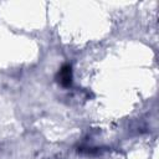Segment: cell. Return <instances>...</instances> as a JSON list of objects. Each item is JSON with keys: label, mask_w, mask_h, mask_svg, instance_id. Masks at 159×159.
<instances>
[{"label": "cell", "mask_w": 159, "mask_h": 159, "mask_svg": "<svg viewBox=\"0 0 159 159\" xmlns=\"http://www.w3.org/2000/svg\"><path fill=\"white\" fill-rule=\"evenodd\" d=\"M60 81L63 86H70L71 84V67L70 66H65L61 72H60Z\"/></svg>", "instance_id": "cell-1"}]
</instances>
